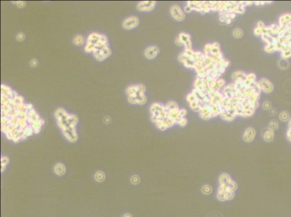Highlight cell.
Masks as SVG:
<instances>
[{
    "mask_svg": "<svg viewBox=\"0 0 291 217\" xmlns=\"http://www.w3.org/2000/svg\"><path fill=\"white\" fill-rule=\"evenodd\" d=\"M45 121L34 105L6 84L1 85V131L9 140L23 141L40 133Z\"/></svg>",
    "mask_w": 291,
    "mask_h": 217,
    "instance_id": "6da1fadb",
    "label": "cell"
},
{
    "mask_svg": "<svg viewBox=\"0 0 291 217\" xmlns=\"http://www.w3.org/2000/svg\"><path fill=\"white\" fill-rule=\"evenodd\" d=\"M84 51L91 54L96 61L103 62L112 55L108 38L106 35L98 32L91 33L85 39Z\"/></svg>",
    "mask_w": 291,
    "mask_h": 217,
    "instance_id": "7a4b0ae2",
    "label": "cell"
},
{
    "mask_svg": "<svg viewBox=\"0 0 291 217\" xmlns=\"http://www.w3.org/2000/svg\"><path fill=\"white\" fill-rule=\"evenodd\" d=\"M54 118L56 125L62 131L65 139L70 143H75L78 140L77 132V125L78 124V117L75 114L68 113L62 107H59L54 111Z\"/></svg>",
    "mask_w": 291,
    "mask_h": 217,
    "instance_id": "3957f363",
    "label": "cell"
},
{
    "mask_svg": "<svg viewBox=\"0 0 291 217\" xmlns=\"http://www.w3.org/2000/svg\"><path fill=\"white\" fill-rule=\"evenodd\" d=\"M149 112L151 121L160 130H166L176 124V122L169 117V112L165 105L162 103L158 102L152 103Z\"/></svg>",
    "mask_w": 291,
    "mask_h": 217,
    "instance_id": "277c9868",
    "label": "cell"
},
{
    "mask_svg": "<svg viewBox=\"0 0 291 217\" xmlns=\"http://www.w3.org/2000/svg\"><path fill=\"white\" fill-rule=\"evenodd\" d=\"M238 188L237 184L227 173H222L219 177V187L216 198L220 201H227L233 199Z\"/></svg>",
    "mask_w": 291,
    "mask_h": 217,
    "instance_id": "5b68a950",
    "label": "cell"
},
{
    "mask_svg": "<svg viewBox=\"0 0 291 217\" xmlns=\"http://www.w3.org/2000/svg\"><path fill=\"white\" fill-rule=\"evenodd\" d=\"M146 90V86L143 84H133L127 87L125 93L128 102L131 104H145L147 101Z\"/></svg>",
    "mask_w": 291,
    "mask_h": 217,
    "instance_id": "8992f818",
    "label": "cell"
},
{
    "mask_svg": "<svg viewBox=\"0 0 291 217\" xmlns=\"http://www.w3.org/2000/svg\"><path fill=\"white\" fill-rule=\"evenodd\" d=\"M202 52H195L191 49H185L181 54H179L178 60L183 65L187 68H193L196 62L202 56Z\"/></svg>",
    "mask_w": 291,
    "mask_h": 217,
    "instance_id": "52a82bcc",
    "label": "cell"
},
{
    "mask_svg": "<svg viewBox=\"0 0 291 217\" xmlns=\"http://www.w3.org/2000/svg\"><path fill=\"white\" fill-rule=\"evenodd\" d=\"M139 18L137 16L132 15V16L127 17V18L124 20L122 23V26L125 30H131V29L136 28V27H138V25H139Z\"/></svg>",
    "mask_w": 291,
    "mask_h": 217,
    "instance_id": "ba28073f",
    "label": "cell"
},
{
    "mask_svg": "<svg viewBox=\"0 0 291 217\" xmlns=\"http://www.w3.org/2000/svg\"><path fill=\"white\" fill-rule=\"evenodd\" d=\"M204 53L206 55L216 56L221 54L222 52L220 50V46L218 43H212L205 45L204 48Z\"/></svg>",
    "mask_w": 291,
    "mask_h": 217,
    "instance_id": "9c48e42d",
    "label": "cell"
},
{
    "mask_svg": "<svg viewBox=\"0 0 291 217\" xmlns=\"http://www.w3.org/2000/svg\"><path fill=\"white\" fill-rule=\"evenodd\" d=\"M157 5L155 1H141L136 5V9L140 12H149L153 10Z\"/></svg>",
    "mask_w": 291,
    "mask_h": 217,
    "instance_id": "30bf717a",
    "label": "cell"
},
{
    "mask_svg": "<svg viewBox=\"0 0 291 217\" xmlns=\"http://www.w3.org/2000/svg\"><path fill=\"white\" fill-rule=\"evenodd\" d=\"M170 13L173 17L177 21L184 20L185 15L178 5H173L170 8Z\"/></svg>",
    "mask_w": 291,
    "mask_h": 217,
    "instance_id": "8fae6325",
    "label": "cell"
},
{
    "mask_svg": "<svg viewBox=\"0 0 291 217\" xmlns=\"http://www.w3.org/2000/svg\"><path fill=\"white\" fill-rule=\"evenodd\" d=\"M259 84L261 89V91H264V93H269L272 92L273 90H274V85L266 78L261 79L259 81Z\"/></svg>",
    "mask_w": 291,
    "mask_h": 217,
    "instance_id": "7c38bea8",
    "label": "cell"
},
{
    "mask_svg": "<svg viewBox=\"0 0 291 217\" xmlns=\"http://www.w3.org/2000/svg\"><path fill=\"white\" fill-rule=\"evenodd\" d=\"M198 113L201 118L205 120H209V119L212 118V117H214L212 109L209 104L204 105V107H202V108L200 109V110H199Z\"/></svg>",
    "mask_w": 291,
    "mask_h": 217,
    "instance_id": "4fadbf2b",
    "label": "cell"
},
{
    "mask_svg": "<svg viewBox=\"0 0 291 217\" xmlns=\"http://www.w3.org/2000/svg\"><path fill=\"white\" fill-rule=\"evenodd\" d=\"M220 116H221L222 119H223L225 121H232L235 120V118L237 117L234 109H222L221 112H220Z\"/></svg>",
    "mask_w": 291,
    "mask_h": 217,
    "instance_id": "5bb4252c",
    "label": "cell"
},
{
    "mask_svg": "<svg viewBox=\"0 0 291 217\" xmlns=\"http://www.w3.org/2000/svg\"><path fill=\"white\" fill-rule=\"evenodd\" d=\"M159 52V49L157 46H150L144 51V55L148 60H153L158 55Z\"/></svg>",
    "mask_w": 291,
    "mask_h": 217,
    "instance_id": "9a60e30c",
    "label": "cell"
},
{
    "mask_svg": "<svg viewBox=\"0 0 291 217\" xmlns=\"http://www.w3.org/2000/svg\"><path fill=\"white\" fill-rule=\"evenodd\" d=\"M186 99H187V103H188V104H189V107H191V109L193 111H198V112L201 108H200V107H199L198 101H197L196 99L195 98V96H193V94L192 93H191V92L190 93H188V94L187 95Z\"/></svg>",
    "mask_w": 291,
    "mask_h": 217,
    "instance_id": "2e32d148",
    "label": "cell"
},
{
    "mask_svg": "<svg viewBox=\"0 0 291 217\" xmlns=\"http://www.w3.org/2000/svg\"><path fill=\"white\" fill-rule=\"evenodd\" d=\"M178 38L180 39L183 44L185 46V49H192L190 35L185 34V33H181L179 34Z\"/></svg>",
    "mask_w": 291,
    "mask_h": 217,
    "instance_id": "e0dca14e",
    "label": "cell"
},
{
    "mask_svg": "<svg viewBox=\"0 0 291 217\" xmlns=\"http://www.w3.org/2000/svg\"><path fill=\"white\" fill-rule=\"evenodd\" d=\"M256 136V130L253 128H249L245 130L243 134V140L246 142L250 143L253 141Z\"/></svg>",
    "mask_w": 291,
    "mask_h": 217,
    "instance_id": "ac0fdd59",
    "label": "cell"
},
{
    "mask_svg": "<svg viewBox=\"0 0 291 217\" xmlns=\"http://www.w3.org/2000/svg\"><path fill=\"white\" fill-rule=\"evenodd\" d=\"M204 3V2L201 1H189L187 2V5L190 6L191 9H192V10H196L197 12H201V13H202V7Z\"/></svg>",
    "mask_w": 291,
    "mask_h": 217,
    "instance_id": "d6986e66",
    "label": "cell"
},
{
    "mask_svg": "<svg viewBox=\"0 0 291 217\" xmlns=\"http://www.w3.org/2000/svg\"><path fill=\"white\" fill-rule=\"evenodd\" d=\"M247 74L243 71H236L232 75V78L234 82L244 81L246 80Z\"/></svg>",
    "mask_w": 291,
    "mask_h": 217,
    "instance_id": "ffe728a7",
    "label": "cell"
},
{
    "mask_svg": "<svg viewBox=\"0 0 291 217\" xmlns=\"http://www.w3.org/2000/svg\"><path fill=\"white\" fill-rule=\"evenodd\" d=\"M73 43L75 45V46H81L85 44V40L82 35L78 34L74 36V38L73 39Z\"/></svg>",
    "mask_w": 291,
    "mask_h": 217,
    "instance_id": "44dd1931",
    "label": "cell"
},
{
    "mask_svg": "<svg viewBox=\"0 0 291 217\" xmlns=\"http://www.w3.org/2000/svg\"><path fill=\"white\" fill-rule=\"evenodd\" d=\"M54 172H55L56 175H62L65 172V167H64V166L62 164L58 163L54 166Z\"/></svg>",
    "mask_w": 291,
    "mask_h": 217,
    "instance_id": "7402d4cb",
    "label": "cell"
},
{
    "mask_svg": "<svg viewBox=\"0 0 291 217\" xmlns=\"http://www.w3.org/2000/svg\"><path fill=\"white\" fill-rule=\"evenodd\" d=\"M274 136H275L274 131L269 130V129H268V130H267L266 132H264V134L263 138H264V140L265 141L270 142L273 139H274Z\"/></svg>",
    "mask_w": 291,
    "mask_h": 217,
    "instance_id": "603a6c76",
    "label": "cell"
},
{
    "mask_svg": "<svg viewBox=\"0 0 291 217\" xmlns=\"http://www.w3.org/2000/svg\"><path fill=\"white\" fill-rule=\"evenodd\" d=\"M224 84H225L224 80L220 78L217 81H216L215 83H214V87H213V91H220V89H221L222 87H224Z\"/></svg>",
    "mask_w": 291,
    "mask_h": 217,
    "instance_id": "cb8c5ba5",
    "label": "cell"
},
{
    "mask_svg": "<svg viewBox=\"0 0 291 217\" xmlns=\"http://www.w3.org/2000/svg\"><path fill=\"white\" fill-rule=\"evenodd\" d=\"M165 107H166V109H167L168 111L179 109L178 105H177V103L176 102H175V101H169V102L165 105Z\"/></svg>",
    "mask_w": 291,
    "mask_h": 217,
    "instance_id": "d4e9b609",
    "label": "cell"
},
{
    "mask_svg": "<svg viewBox=\"0 0 291 217\" xmlns=\"http://www.w3.org/2000/svg\"><path fill=\"white\" fill-rule=\"evenodd\" d=\"M279 117H280V120L283 121V122H286V121H288L289 120H290V114H289L288 111H282V112H281L280 114V115H279Z\"/></svg>",
    "mask_w": 291,
    "mask_h": 217,
    "instance_id": "484cf974",
    "label": "cell"
},
{
    "mask_svg": "<svg viewBox=\"0 0 291 217\" xmlns=\"http://www.w3.org/2000/svg\"><path fill=\"white\" fill-rule=\"evenodd\" d=\"M9 161V158L7 156H2L1 158V165H2V172H4L6 166L7 165Z\"/></svg>",
    "mask_w": 291,
    "mask_h": 217,
    "instance_id": "4316f807",
    "label": "cell"
},
{
    "mask_svg": "<svg viewBox=\"0 0 291 217\" xmlns=\"http://www.w3.org/2000/svg\"><path fill=\"white\" fill-rule=\"evenodd\" d=\"M246 81L250 82V83H253V82L256 81V75L254 73H253V72L247 74Z\"/></svg>",
    "mask_w": 291,
    "mask_h": 217,
    "instance_id": "83f0119b",
    "label": "cell"
},
{
    "mask_svg": "<svg viewBox=\"0 0 291 217\" xmlns=\"http://www.w3.org/2000/svg\"><path fill=\"white\" fill-rule=\"evenodd\" d=\"M278 128V122L276 120H272L270 122L269 125V130H271L272 131L276 130Z\"/></svg>",
    "mask_w": 291,
    "mask_h": 217,
    "instance_id": "f1b7e54d",
    "label": "cell"
},
{
    "mask_svg": "<svg viewBox=\"0 0 291 217\" xmlns=\"http://www.w3.org/2000/svg\"><path fill=\"white\" fill-rule=\"evenodd\" d=\"M212 187H211L210 185H204V186L202 187V192H203V193H204V194H206V195L210 194V193H212Z\"/></svg>",
    "mask_w": 291,
    "mask_h": 217,
    "instance_id": "f546056e",
    "label": "cell"
},
{
    "mask_svg": "<svg viewBox=\"0 0 291 217\" xmlns=\"http://www.w3.org/2000/svg\"><path fill=\"white\" fill-rule=\"evenodd\" d=\"M233 36L237 38H241V37L243 36V31L240 28H236L235 30L233 31Z\"/></svg>",
    "mask_w": 291,
    "mask_h": 217,
    "instance_id": "4dcf8cb0",
    "label": "cell"
},
{
    "mask_svg": "<svg viewBox=\"0 0 291 217\" xmlns=\"http://www.w3.org/2000/svg\"><path fill=\"white\" fill-rule=\"evenodd\" d=\"M264 50L265 52H268V53H273V52H276L275 46H272V45H266L264 47Z\"/></svg>",
    "mask_w": 291,
    "mask_h": 217,
    "instance_id": "1f68e13d",
    "label": "cell"
},
{
    "mask_svg": "<svg viewBox=\"0 0 291 217\" xmlns=\"http://www.w3.org/2000/svg\"><path fill=\"white\" fill-rule=\"evenodd\" d=\"M25 36L23 32H20L17 34L16 39L17 42H23V41L25 40Z\"/></svg>",
    "mask_w": 291,
    "mask_h": 217,
    "instance_id": "d6a6232c",
    "label": "cell"
},
{
    "mask_svg": "<svg viewBox=\"0 0 291 217\" xmlns=\"http://www.w3.org/2000/svg\"><path fill=\"white\" fill-rule=\"evenodd\" d=\"M13 3L16 5L17 7H19V8H23V7H25V5H26V4L23 1H15L13 2Z\"/></svg>",
    "mask_w": 291,
    "mask_h": 217,
    "instance_id": "836d02e7",
    "label": "cell"
},
{
    "mask_svg": "<svg viewBox=\"0 0 291 217\" xmlns=\"http://www.w3.org/2000/svg\"><path fill=\"white\" fill-rule=\"evenodd\" d=\"M30 65H31V67H38V60H37V59H36V58L32 59V60H31V62H30Z\"/></svg>",
    "mask_w": 291,
    "mask_h": 217,
    "instance_id": "e575fe53",
    "label": "cell"
},
{
    "mask_svg": "<svg viewBox=\"0 0 291 217\" xmlns=\"http://www.w3.org/2000/svg\"><path fill=\"white\" fill-rule=\"evenodd\" d=\"M187 120L185 118V117H183V118H181L180 120L177 122V124H178L181 127H185L187 125Z\"/></svg>",
    "mask_w": 291,
    "mask_h": 217,
    "instance_id": "d590c367",
    "label": "cell"
},
{
    "mask_svg": "<svg viewBox=\"0 0 291 217\" xmlns=\"http://www.w3.org/2000/svg\"><path fill=\"white\" fill-rule=\"evenodd\" d=\"M271 103L269 102V101H264V102L263 103V108L265 109V110H269V109H271Z\"/></svg>",
    "mask_w": 291,
    "mask_h": 217,
    "instance_id": "8d00e7d4",
    "label": "cell"
},
{
    "mask_svg": "<svg viewBox=\"0 0 291 217\" xmlns=\"http://www.w3.org/2000/svg\"><path fill=\"white\" fill-rule=\"evenodd\" d=\"M262 31H263L262 29L256 27V28L254 29V34L256 36H261V35H262Z\"/></svg>",
    "mask_w": 291,
    "mask_h": 217,
    "instance_id": "74e56055",
    "label": "cell"
},
{
    "mask_svg": "<svg viewBox=\"0 0 291 217\" xmlns=\"http://www.w3.org/2000/svg\"><path fill=\"white\" fill-rule=\"evenodd\" d=\"M187 114V110L185 109H180V116L182 118L185 117Z\"/></svg>",
    "mask_w": 291,
    "mask_h": 217,
    "instance_id": "f35d334b",
    "label": "cell"
},
{
    "mask_svg": "<svg viewBox=\"0 0 291 217\" xmlns=\"http://www.w3.org/2000/svg\"><path fill=\"white\" fill-rule=\"evenodd\" d=\"M257 28H261V29H262V30H264V29L265 28V25H264V23L262 21H259V22L257 23Z\"/></svg>",
    "mask_w": 291,
    "mask_h": 217,
    "instance_id": "ab89813d",
    "label": "cell"
},
{
    "mask_svg": "<svg viewBox=\"0 0 291 217\" xmlns=\"http://www.w3.org/2000/svg\"><path fill=\"white\" fill-rule=\"evenodd\" d=\"M286 136H287V138H288V140L291 143V128H288V131H287Z\"/></svg>",
    "mask_w": 291,
    "mask_h": 217,
    "instance_id": "60d3db41",
    "label": "cell"
},
{
    "mask_svg": "<svg viewBox=\"0 0 291 217\" xmlns=\"http://www.w3.org/2000/svg\"><path fill=\"white\" fill-rule=\"evenodd\" d=\"M175 44H176L177 45H178V46H182V45H183L182 42H181V40L178 38V37H177V38L175 39Z\"/></svg>",
    "mask_w": 291,
    "mask_h": 217,
    "instance_id": "b9f144b4",
    "label": "cell"
},
{
    "mask_svg": "<svg viewBox=\"0 0 291 217\" xmlns=\"http://www.w3.org/2000/svg\"><path fill=\"white\" fill-rule=\"evenodd\" d=\"M185 11L186 12V13H191V12L192 11V9H191V7H190V6L187 5L186 7H185Z\"/></svg>",
    "mask_w": 291,
    "mask_h": 217,
    "instance_id": "7bdbcfd3",
    "label": "cell"
},
{
    "mask_svg": "<svg viewBox=\"0 0 291 217\" xmlns=\"http://www.w3.org/2000/svg\"><path fill=\"white\" fill-rule=\"evenodd\" d=\"M267 2H254V3L256 5H264V4Z\"/></svg>",
    "mask_w": 291,
    "mask_h": 217,
    "instance_id": "ee69618b",
    "label": "cell"
}]
</instances>
